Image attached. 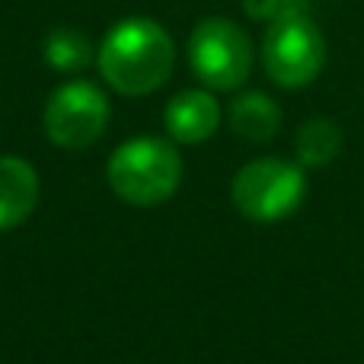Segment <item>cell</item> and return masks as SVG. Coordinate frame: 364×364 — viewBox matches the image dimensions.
<instances>
[{"label": "cell", "instance_id": "obj_1", "mask_svg": "<svg viewBox=\"0 0 364 364\" xmlns=\"http://www.w3.org/2000/svg\"><path fill=\"white\" fill-rule=\"evenodd\" d=\"M176 45L170 32L147 16L115 23L100 45V74L115 93L147 96L173 74Z\"/></svg>", "mask_w": 364, "mask_h": 364}, {"label": "cell", "instance_id": "obj_2", "mask_svg": "<svg viewBox=\"0 0 364 364\" xmlns=\"http://www.w3.org/2000/svg\"><path fill=\"white\" fill-rule=\"evenodd\" d=\"M106 179L122 201L151 208L166 201L182 182V157L173 141L132 138L119 144L109 157Z\"/></svg>", "mask_w": 364, "mask_h": 364}, {"label": "cell", "instance_id": "obj_3", "mask_svg": "<svg viewBox=\"0 0 364 364\" xmlns=\"http://www.w3.org/2000/svg\"><path fill=\"white\" fill-rule=\"evenodd\" d=\"M233 208L246 220L275 224L284 220L307 198V173L301 164L282 157H259L240 166L230 182Z\"/></svg>", "mask_w": 364, "mask_h": 364}, {"label": "cell", "instance_id": "obj_4", "mask_svg": "<svg viewBox=\"0 0 364 364\" xmlns=\"http://www.w3.org/2000/svg\"><path fill=\"white\" fill-rule=\"evenodd\" d=\"M262 68L269 80L282 90H301L323 74L326 64V38L314 16H291L269 23L262 36Z\"/></svg>", "mask_w": 364, "mask_h": 364}, {"label": "cell", "instance_id": "obj_5", "mask_svg": "<svg viewBox=\"0 0 364 364\" xmlns=\"http://www.w3.org/2000/svg\"><path fill=\"white\" fill-rule=\"evenodd\" d=\"M188 64L208 90L230 93L252 70V42L233 19H201L188 36Z\"/></svg>", "mask_w": 364, "mask_h": 364}, {"label": "cell", "instance_id": "obj_6", "mask_svg": "<svg viewBox=\"0 0 364 364\" xmlns=\"http://www.w3.org/2000/svg\"><path fill=\"white\" fill-rule=\"evenodd\" d=\"M42 125L51 144L64 151H83L96 144L109 125V100L96 83L70 80L48 96Z\"/></svg>", "mask_w": 364, "mask_h": 364}, {"label": "cell", "instance_id": "obj_7", "mask_svg": "<svg viewBox=\"0 0 364 364\" xmlns=\"http://www.w3.org/2000/svg\"><path fill=\"white\" fill-rule=\"evenodd\" d=\"M164 125L176 144H201L220 125V106L211 90H182L164 112Z\"/></svg>", "mask_w": 364, "mask_h": 364}, {"label": "cell", "instance_id": "obj_8", "mask_svg": "<svg viewBox=\"0 0 364 364\" xmlns=\"http://www.w3.org/2000/svg\"><path fill=\"white\" fill-rule=\"evenodd\" d=\"M38 205V173L23 157H0V230H13Z\"/></svg>", "mask_w": 364, "mask_h": 364}, {"label": "cell", "instance_id": "obj_9", "mask_svg": "<svg viewBox=\"0 0 364 364\" xmlns=\"http://www.w3.org/2000/svg\"><path fill=\"white\" fill-rule=\"evenodd\" d=\"M227 122H230V132L240 134L243 141L262 144V141L275 138L278 128H282V109L262 90H246L230 102Z\"/></svg>", "mask_w": 364, "mask_h": 364}, {"label": "cell", "instance_id": "obj_10", "mask_svg": "<svg viewBox=\"0 0 364 364\" xmlns=\"http://www.w3.org/2000/svg\"><path fill=\"white\" fill-rule=\"evenodd\" d=\"M342 144H346L342 128L333 119H323V115L307 119L297 128V141H294L297 164L304 170H323V166H329L342 154Z\"/></svg>", "mask_w": 364, "mask_h": 364}, {"label": "cell", "instance_id": "obj_11", "mask_svg": "<svg viewBox=\"0 0 364 364\" xmlns=\"http://www.w3.org/2000/svg\"><path fill=\"white\" fill-rule=\"evenodd\" d=\"M42 55L55 70L70 74V70H83L93 61V45H90V38L83 36V32L61 26V29H51L48 36H45Z\"/></svg>", "mask_w": 364, "mask_h": 364}, {"label": "cell", "instance_id": "obj_12", "mask_svg": "<svg viewBox=\"0 0 364 364\" xmlns=\"http://www.w3.org/2000/svg\"><path fill=\"white\" fill-rule=\"evenodd\" d=\"M243 13L259 23H278L291 16H310L314 0H243Z\"/></svg>", "mask_w": 364, "mask_h": 364}]
</instances>
